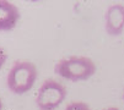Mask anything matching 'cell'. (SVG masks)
Returning a JSON list of instances; mask_svg holds the SVG:
<instances>
[{
	"label": "cell",
	"mask_w": 124,
	"mask_h": 110,
	"mask_svg": "<svg viewBox=\"0 0 124 110\" xmlns=\"http://www.w3.org/2000/svg\"><path fill=\"white\" fill-rule=\"evenodd\" d=\"M97 71L95 61L87 56H70L59 60L54 66V72L60 77L71 81H86Z\"/></svg>",
	"instance_id": "6da1fadb"
},
{
	"label": "cell",
	"mask_w": 124,
	"mask_h": 110,
	"mask_svg": "<svg viewBox=\"0 0 124 110\" xmlns=\"http://www.w3.org/2000/svg\"><path fill=\"white\" fill-rule=\"evenodd\" d=\"M37 80V67L27 60L15 61L8 73V88L15 94H23L28 92Z\"/></svg>",
	"instance_id": "7a4b0ae2"
},
{
	"label": "cell",
	"mask_w": 124,
	"mask_h": 110,
	"mask_svg": "<svg viewBox=\"0 0 124 110\" xmlns=\"http://www.w3.org/2000/svg\"><path fill=\"white\" fill-rule=\"evenodd\" d=\"M66 97V88L57 80H46L36 96V105L39 110H55Z\"/></svg>",
	"instance_id": "3957f363"
},
{
	"label": "cell",
	"mask_w": 124,
	"mask_h": 110,
	"mask_svg": "<svg viewBox=\"0 0 124 110\" xmlns=\"http://www.w3.org/2000/svg\"><path fill=\"white\" fill-rule=\"evenodd\" d=\"M104 29L109 35H119L124 29V5L112 4L104 14Z\"/></svg>",
	"instance_id": "277c9868"
},
{
	"label": "cell",
	"mask_w": 124,
	"mask_h": 110,
	"mask_svg": "<svg viewBox=\"0 0 124 110\" xmlns=\"http://www.w3.org/2000/svg\"><path fill=\"white\" fill-rule=\"evenodd\" d=\"M21 17L20 10L14 3L0 0V31L8 32L16 27Z\"/></svg>",
	"instance_id": "5b68a950"
},
{
	"label": "cell",
	"mask_w": 124,
	"mask_h": 110,
	"mask_svg": "<svg viewBox=\"0 0 124 110\" xmlns=\"http://www.w3.org/2000/svg\"><path fill=\"white\" fill-rule=\"evenodd\" d=\"M64 110H91V108L85 102H71Z\"/></svg>",
	"instance_id": "8992f818"
},
{
	"label": "cell",
	"mask_w": 124,
	"mask_h": 110,
	"mask_svg": "<svg viewBox=\"0 0 124 110\" xmlns=\"http://www.w3.org/2000/svg\"><path fill=\"white\" fill-rule=\"evenodd\" d=\"M6 59H8V55H6V51L0 47V70L3 69V66H4V64H5V61H6Z\"/></svg>",
	"instance_id": "52a82bcc"
},
{
	"label": "cell",
	"mask_w": 124,
	"mask_h": 110,
	"mask_svg": "<svg viewBox=\"0 0 124 110\" xmlns=\"http://www.w3.org/2000/svg\"><path fill=\"white\" fill-rule=\"evenodd\" d=\"M102 110H119V109H118V108H113V106H112V108H106V109H102Z\"/></svg>",
	"instance_id": "ba28073f"
},
{
	"label": "cell",
	"mask_w": 124,
	"mask_h": 110,
	"mask_svg": "<svg viewBox=\"0 0 124 110\" xmlns=\"http://www.w3.org/2000/svg\"><path fill=\"white\" fill-rule=\"evenodd\" d=\"M0 110H3V102H1V99H0Z\"/></svg>",
	"instance_id": "9c48e42d"
},
{
	"label": "cell",
	"mask_w": 124,
	"mask_h": 110,
	"mask_svg": "<svg viewBox=\"0 0 124 110\" xmlns=\"http://www.w3.org/2000/svg\"><path fill=\"white\" fill-rule=\"evenodd\" d=\"M123 98H124V90H123Z\"/></svg>",
	"instance_id": "30bf717a"
}]
</instances>
